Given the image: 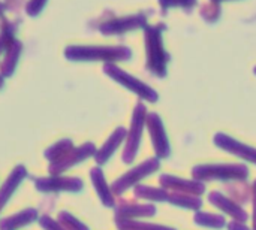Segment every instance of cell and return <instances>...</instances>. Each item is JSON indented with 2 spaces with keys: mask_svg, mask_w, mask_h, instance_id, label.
Segmentation results:
<instances>
[{
  "mask_svg": "<svg viewBox=\"0 0 256 230\" xmlns=\"http://www.w3.org/2000/svg\"><path fill=\"white\" fill-rule=\"evenodd\" d=\"M156 205L153 204H135V202H120L116 205V217L140 220L156 216Z\"/></svg>",
  "mask_w": 256,
  "mask_h": 230,
  "instance_id": "30bf717a",
  "label": "cell"
},
{
  "mask_svg": "<svg viewBox=\"0 0 256 230\" xmlns=\"http://www.w3.org/2000/svg\"><path fill=\"white\" fill-rule=\"evenodd\" d=\"M3 84H4V76L0 73V88H3Z\"/></svg>",
  "mask_w": 256,
  "mask_h": 230,
  "instance_id": "f1b7e54d",
  "label": "cell"
},
{
  "mask_svg": "<svg viewBox=\"0 0 256 230\" xmlns=\"http://www.w3.org/2000/svg\"><path fill=\"white\" fill-rule=\"evenodd\" d=\"M39 226L44 230H66L58 222L52 220L50 216H42V217H39Z\"/></svg>",
  "mask_w": 256,
  "mask_h": 230,
  "instance_id": "484cf974",
  "label": "cell"
},
{
  "mask_svg": "<svg viewBox=\"0 0 256 230\" xmlns=\"http://www.w3.org/2000/svg\"><path fill=\"white\" fill-rule=\"evenodd\" d=\"M226 192L230 193L228 198L240 204L242 207L252 201V187H249L244 181H230L226 183Z\"/></svg>",
  "mask_w": 256,
  "mask_h": 230,
  "instance_id": "e0dca14e",
  "label": "cell"
},
{
  "mask_svg": "<svg viewBox=\"0 0 256 230\" xmlns=\"http://www.w3.org/2000/svg\"><path fill=\"white\" fill-rule=\"evenodd\" d=\"M4 10H6V6H4L3 3H0V15H2V13H3Z\"/></svg>",
  "mask_w": 256,
  "mask_h": 230,
  "instance_id": "f546056e",
  "label": "cell"
},
{
  "mask_svg": "<svg viewBox=\"0 0 256 230\" xmlns=\"http://www.w3.org/2000/svg\"><path fill=\"white\" fill-rule=\"evenodd\" d=\"M123 139H126V130H124L123 127H118V129L106 139V142L96 151L94 160H96L98 166L105 165V163L112 157V154H114L116 150L120 147V144L123 142Z\"/></svg>",
  "mask_w": 256,
  "mask_h": 230,
  "instance_id": "5bb4252c",
  "label": "cell"
},
{
  "mask_svg": "<svg viewBox=\"0 0 256 230\" xmlns=\"http://www.w3.org/2000/svg\"><path fill=\"white\" fill-rule=\"evenodd\" d=\"M57 222H58L66 230H90L84 223H81L78 219H75L72 214H69V213H66V211L58 213Z\"/></svg>",
  "mask_w": 256,
  "mask_h": 230,
  "instance_id": "603a6c76",
  "label": "cell"
},
{
  "mask_svg": "<svg viewBox=\"0 0 256 230\" xmlns=\"http://www.w3.org/2000/svg\"><path fill=\"white\" fill-rule=\"evenodd\" d=\"M250 187H252V207H254V211H252V230H256V180Z\"/></svg>",
  "mask_w": 256,
  "mask_h": 230,
  "instance_id": "4316f807",
  "label": "cell"
},
{
  "mask_svg": "<svg viewBox=\"0 0 256 230\" xmlns=\"http://www.w3.org/2000/svg\"><path fill=\"white\" fill-rule=\"evenodd\" d=\"M168 202L174 207L190 210V211H201L202 208V199L201 196L188 195V193H170Z\"/></svg>",
  "mask_w": 256,
  "mask_h": 230,
  "instance_id": "ac0fdd59",
  "label": "cell"
},
{
  "mask_svg": "<svg viewBox=\"0 0 256 230\" xmlns=\"http://www.w3.org/2000/svg\"><path fill=\"white\" fill-rule=\"evenodd\" d=\"M36 220H39L38 210L27 208V210H22L14 216H9V217L0 220V230H18L34 223Z\"/></svg>",
  "mask_w": 256,
  "mask_h": 230,
  "instance_id": "9a60e30c",
  "label": "cell"
},
{
  "mask_svg": "<svg viewBox=\"0 0 256 230\" xmlns=\"http://www.w3.org/2000/svg\"><path fill=\"white\" fill-rule=\"evenodd\" d=\"M208 202L214 208L222 211L224 214L230 216L232 220H238V222H244V223L249 220V214L244 211V207H242L240 204H237L236 201H232L231 198L225 196L220 192L208 193Z\"/></svg>",
  "mask_w": 256,
  "mask_h": 230,
  "instance_id": "52a82bcc",
  "label": "cell"
},
{
  "mask_svg": "<svg viewBox=\"0 0 256 230\" xmlns=\"http://www.w3.org/2000/svg\"><path fill=\"white\" fill-rule=\"evenodd\" d=\"M147 126L150 130V136L153 141V147L156 151L158 159H166L170 156V144L165 135V130L162 127V121L156 114H150L147 117Z\"/></svg>",
  "mask_w": 256,
  "mask_h": 230,
  "instance_id": "ba28073f",
  "label": "cell"
},
{
  "mask_svg": "<svg viewBox=\"0 0 256 230\" xmlns=\"http://www.w3.org/2000/svg\"><path fill=\"white\" fill-rule=\"evenodd\" d=\"M46 1H48V0H28V3H27V6H26L27 15H30V16L39 15V13L42 12V9H44V6H45Z\"/></svg>",
  "mask_w": 256,
  "mask_h": 230,
  "instance_id": "d4e9b609",
  "label": "cell"
},
{
  "mask_svg": "<svg viewBox=\"0 0 256 230\" xmlns=\"http://www.w3.org/2000/svg\"><path fill=\"white\" fill-rule=\"evenodd\" d=\"M22 49V45L21 42L18 40H14L10 43V46L8 48V52H6V57H4V61L2 64V75L6 78V76H10L15 70V66L18 63V58H20V52Z\"/></svg>",
  "mask_w": 256,
  "mask_h": 230,
  "instance_id": "44dd1931",
  "label": "cell"
},
{
  "mask_svg": "<svg viewBox=\"0 0 256 230\" xmlns=\"http://www.w3.org/2000/svg\"><path fill=\"white\" fill-rule=\"evenodd\" d=\"M192 178L201 183L208 181H246L249 178V169L240 163H212L198 165L192 169Z\"/></svg>",
  "mask_w": 256,
  "mask_h": 230,
  "instance_id": "6da1fadb",
  "label": "cell"
},
{
  "mask_svg": "<svg viewBox=\"0 0 256 230\" xmlns=\"http://www.w3.org/2000/svg\"><path fill=\"white\" fill-rule=\"evenodd\" d=\"M105 72H106L110 76H112L116 81L122 82V84H123L124 87H128L129 90H132L134 93L140 94L141 97H144V99H147V100H150V102H154V100L158 99V96L154 94V91H152L148 87H146L144 84L138 82L136 79L130 78L129 75L123 73L122 70L116 69L114 66H105Z\"/></svg>",
  "mask_w": 256,
  "mask_h": 230,
  "instance_id": "8fae6325",
  "label": "cell"
},
{
  "mask_svg": "<svg viewBox=\"0 0 256 230\" xmlns=\"http://www.w3.org/2000/svg\"><path fill=\"white\" fill-rule=\"evenodd\" d=\"M72 148H74V144H72L70 139H62V141L56 142L54 145H51V147L45 151L44 156H45V159H46L50 163H52V162H57V160H60L62 157H64Z\"/></svg>",
  "mask_w": 256,
  "mask_h": 230,
  "instance_id": "7402d4cb",
  "label": "cell"
},
{
  "mask_svg": "<svg viewBox=\"0 0 256 230\" xmlns=\"http://www.w3.org/2000/svg\"><path fill=\"white\" fill-rule=\"evenodd\" d=\"M159 184L170 193H188L201 196L206 193V183H201L198 180H184L171 174H164L159 177Z\"/></svg>",
  "mask_w": 256,
  "mask_h": 230,
  "instance_id": "8992f818",
  "label": "cell"
},
{
  "mask_svg": "<svg viewBox=\"0 0 256 230\" xmlns=\"http://www.w3.org/2000/svg\"><path fill=\"white\" fill-rule=\"evenodd\" d=\"M228 230H252V228H249L244 222H238V220H231L226 225Z\"/></svg>",
  "mask_w": 256,
  "mask_h": 230,
  "instance_id": "83f0119b",
  "label": "cell"
},
{
  "mask_svg": "<svg viewBox=\"0 0 256 230\" xmlns=\"http://www.w3.org/2000/svg\"><path fill=\"white\" fill-rule=\"evenodd\" d=\"M160 168V160L158 157H152L144 160L142 163H140L138 166L132 168L130 171H128L126 174H123L120 178H117L112 184H111V190L116 196H122L123 193H126L129 189L141 184L142 180H146L147 177L153 175L154 172H158V169Z\"/></svg>",
  "mask_w": 256,
  "mask_h": 230,
  "instance_id": "7a4b0ae2",
  "label": "cell"
},
{
  "mask_svg": "<svg viewBox=\"0 0 256 230\" xmlns=\"http://www.w3.org/2000/svg\"><path fill=\"white\" fill-rule=\"evenodd\" d=\"M214 144L219 148H222V150H225V151H228V153H231V154H234V156H237V157H240L249 163L256 165V148H254V147L244 145V144H242V142H238V141H236L226 135H222V133L216 135Z\"/></svg>",
  "mask_w": 256,
  "mask_h": 230,
  "instance_id": "9c48e42d",
  "label": "cell"
},
{
  "mask_svg": "<svg viewBox=\"0 0 256 230\" xmlns=\"http://www.w3.org/2000/svg\"><path fill=\"white\" fill-rule=\"evenodd\" d=\"M26 178H27V169L22 165H20V166H15L14 171L9 174V177L4 180V183L0 187V213L3 211V208L9 202V199L12 198V195L15 193L16 187Z\"/></svg>",
  "mask_w": 256,
  "mask_h": 230,
  "instance_id": "4fadbf2b",
  "label": "cell"
},
{
  "mask_svg": "<svg viewBox=\"0 0 256 230\" xmlns=\"http://www.w3.org/2000/svg\"><path fill=\"white\" fill-rule=\"evenodd\" d=\"M194 222L195 225L201 226V228H207V229H224L226 228V220L224 216L220 214H210V213H202V211H196L194 216Z\"/></svg>",
  "mask_w": 256,
  "mask_h": 230,
  "instance_id": "d6986e66",
  "label": "cell"
},
{
  "mask_svg": "<svg viewBox=\"0 0 256 230\" xmlns=\"http://www.w3.org/2000/svg\"><path fill=\"white\" fill-rule=\"evenodd\" d=\"M134 196L147 202H168L170 192L164 187H153L146 184H138L134 189Z\"/></svg>",
  "mask_w": 256,
  "mask_h": 230,
  "instance_id": "2e32d148",
  "label": "cell"
},
{
  "mask_svg": "<svg viewBox=\"0 0 256 230\" xmlns=\"http://www.w3.org/2000/svg\"><path fill=\"white\" fill-rule=\"evenodd\" d=\"M36 190L42 193H58V192H72L78 193L84 187V181L76 177H62V175H50L33 180Z\"/></svg>",
  "mask_w": 256,
  "mask_h": 230,
  "instance_id": "277c9868",
  "label": "cell"
},
{
  "mask_svg": "<svg viewBox=\"0 0 256 230\" xmlns=\"http://www.w3.org/2000/svg\"><path fill=\"white\" fill-rule=\"evenodd\" d=\"M96 151L98 150H96V147L92 142H86V144H82V145H80L76 148L74 147L64 157H62L57 162L50 163L48 172H50V175H62L68 169L82 163L84 160H87L90 157H94Z\"/></svg>",
  "mask_w": 256,
  "mask_h": 230,
  "instance_id": "5b68a950",
  "label": "cell"
},
{
  "mask_svg": "<svg viewBox=\"0 0 256 230\" xmlns=\"http://www.w3.org/2000/svg\"><path fill=\"white\" fill-rule=\"evenodd\" d=\"M90 178H92L93 187H94L102 205L106 208H114L116 207V195L112 193L111 186H108L105 175H104V171L99 166H94L90 171Z\"/></svg>",
  "mask_w": 256,
  "mask_h": 230,
  "instance_id": "7c38bea8",
  "label": "cell"
},
{
  "mask_svg": "<svg viewBox=\"0 0 256 230\" xmlns=\"http://www.w3.org/2000/svg\"><path fill=\"white\" fill-rule=\"evenodd\" d=\"M116 220V226L118 230H177L168 226H162V225H154V223H146V222H140V220H130V219H120V217H114Z\"/></svg>",
  "mask_w": 256,
  "mask_h": 230,
  "instance_id": "ffe728a7",
  "label": "cell"
},
{
  "mask_svg": "<svg viewBox=\"0 0 256 230\" xmlns=\"http://www.w3.org/2000/svg\"><path fill=\"white\" fill-rule=\"evenodd\" d=\"M144 121H146V108H144V105H138L135 108V112H134L132 126H130L129 135L126 138V145H124V151L122 156V160L126 165L134 163V160L138 154L141 136H142V129H144Z\"/></svg>",
  "mask_w": 256,
  "mask_h": 230,
  "instance_id": "3957f363",
  "label": "cell"
},
{
  "mask_svg": "<svg viewBox=\"0 0 256 230\" xmlns=\"http://www.w3.org/2000/svg\"><path fill=\"white\" fill-rule=\"evenodd\" d=\"M0 28H2V33H0V54H2L4 49H8L10 46V43L15 39H14V27H12V24L4 22Z\"/></svg>",
  "mask_w": 256,
  "mask_h": 230,
  "instance_id": "cb8c5ba5",
  "label": "cell"
}]
</instances>
